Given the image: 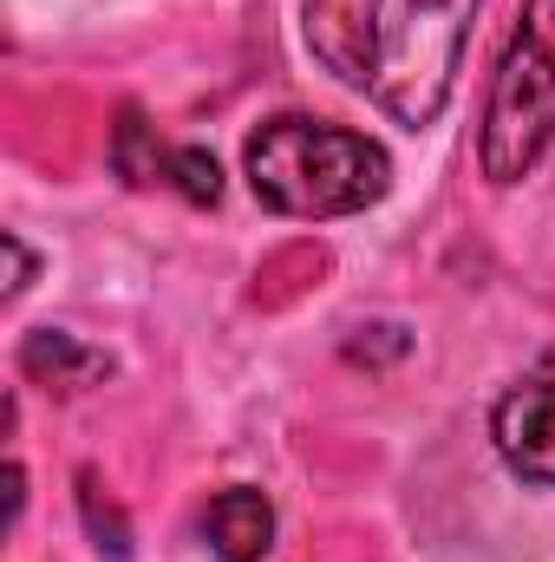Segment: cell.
<instances>
[{
    "label": "cell",
    "instance_id": "3957f363",
    "mask_svg": "<svg viewBox=\"0 0 555 562\" xmlns=\"http://www.w3.org/2000/svg\"><path fill=\"white\" fill-rule=\"evenodd\" d=\"M555 144V0H530L523 26L510 33L497 79H490V105H484V177L497 190L523 183L543 150Z\"/></svg>",
    "mask_w": 555,
    "mask_h": 562
},
{
    "label": "cell",
    "instance_id": "6da1fadb",
    "mask_svg": "<svg viewBox=\"0 0 555 562\" xmlns=\"http://www.w3.org/2000/svg\"><path fill=\"white\" fill-rule=\"evenodd\" d=\"M242 170H249V190L262 210L307 216V223L373 210L393 190L386 144L366 132H347V125H327V119H301V112L262 119L249 132Z\"/></svg>",
    "mask_w": 555,
    "mask_h": 562
},
{
    "label": "cell",
    "instance_id": "7a4b0ae2",
    "mask_svg": "<svg viewBox=\"0 0 555 562\" xmlns=\"http://www.w3.org/2000/svg\"><path fill=\"white\" fill-rule=\"evenodd\" d=\"M477 0H373L360 26V86L406 132L438 125L451 105Z\"/></svg>",
    "mask_w": 555,
    "mask_h": 562
},
{
    "label": "cell",
    "instance_id": "30bf717a",
    "mask_svg": "<svg viewBox=\"0 0 555 562\" xmlns=\"http://www.w3.org/2000/svg\"><path fill=\"white\" fill-rule=\"evenodd\" d=\"M7 262H13V276H7V301H13V294L26 288V276H33V256L20 249V236H7Z\"/></svg>",
    "mask_w": 555,
    "mask_h": 562
},
{
    "label": "cell",
    "instance_id": "9c48e42d",
    "mask_svg": "<svg viewBox=\"0 0 555 562\" xmlns=\"http://www.w3.org/2000/svg\"><path fill=\"white\" fill-rule=\"evenodd\" d=\"M79 510H86V530H92V543H99V550H112L118 562L132 557V530H125L118 504H105V497H99V477H92V471H79Z\"/></svg>",
    "mask_w": 555,
    "mask_h": 562
},
{
    "label": "cell",
    "instance_id": "277c9868",
    "mask_svg": "<svg viewBox=\"0 0 555 562\" xmlns=\"http://www.w3.org/2000/svg\"><path fill=\"white\" fill-rule=\"evenodd\" d=\"M497 458L510 464V477L523 484H555V353H543L490 413Z\"/></svg>",
    "mask_w": 555,
    "mask_h": 562
},
{
    "label": "cell",
    "instance_id": "8992f818",
    "mask_svg": "<svg viewBox=\"0 0 555 562\" xmlns=\"http://www.w3.org/2000/svg\"><path fill=\"white\" fill-rule=\"evenodd\" d=\"M20 373H26V380H39V386L79 393L86 380L112 373V360H105V353H92L86 340H72L66 327H39V334H26V340H20Z\"/></svg>",
    "mask_w": 555,
    "mask_h": 562
},
{
    "label": "cell",
    "instance_id": "52a82bcc",
    "mask_svg": "<svg viewBox=\"0 0 555 562\" xmlns=\"http://www.w3.org/2000/svg\"><path fill=\"white\" fill-rule=\"evenodd\" d=\"M112 164H118V177H132V183H163L170 150L150 144V132H144L138 112H125V119H118V144H112Z\"/></svg>",
    "mask_w": 555,
    "mask_h": 562
},
{
    "label": "cell",
    "instance_id": "ba28073f",
    "mask_svg": "<svg viewBox=\"0 0 555 562\" xmlns=\"http://www.w3.org/2000/svg\"><path fill=\"white\" fill-rule=\"evenodd\" d=\"M163 183H177L190 203H216L223 196V170H216V157L203 144H177L170 164H163Z\"/></svg>",
    "mask_w": 555,
    "mask_h": 562
},
{
    "label": "cell",
    "instance_id": "5b68a950",
    "mask_svg": "<svg viewBox=\"0 0 555 562\" xmlns=\"http://www.w3.org/2000/svg\"><path fill=\"white\" fill-rule=\"evenodd\" d=\"M203 537L216 562H269L275 550V504L256 484H229L203 510Z\"/></svg>",
    "mask_w": 555,
    "mask_h": 562
}]
</instances>
